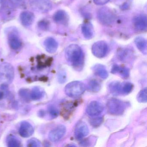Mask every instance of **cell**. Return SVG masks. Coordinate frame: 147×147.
I'll return each mask as SVG.
<instances>
[{
    "label": "cell",
    "mask_w": 147,
    "mask_h": 147,
    "mask_svg": "<svg viewBox=\"0 0 147 147\" xmlns=\"http://www.w3.org/2000/svg\"><path fill=\"white\" fill-rule=\"evenodd\" d=\"M67 61L75 70L80 71L84 67V55L81 48L76 44L67 47L65 51Z\"/></svg>",
    "instance_id": "cell-1"
},
{
    "label": "cell",
    "mask_w": 147,
    "mask_h": 147,
    "mask_svg": "<svg viewBox=\"0 0 147 147\" xmlns=\"http://www.w3.org/2000/svg\"><path fill=\"white\" fill-rule=\"evenodd\" d=\"M14 77V70L11 64L4 63L0 66V88L5 89L12 82Z\"/></svg>",
    "instance_id": "cell-2"
},
{
    "label": "cell",
    "mask_w": 147,
    "mask_h": 147,
    "mask_svg": "<svg viewBox=\"0 0 147 147\" xmlns=\"http://www.w3.org/2000/svg\"><path fill=\"white\" fill-rule=\"evenodd\" d=\"M86 90L85 84L81 82L75 81L68 83L65 88V94L70 98H77L84 93Z\"/></svg>",
    "instance_id": "cell-3"
},
{
    "label": "cell",
    "mask_w": 147,
    "mask_h": 147,
    "mask_svg": "<svg viewBox=\"0 0 147 147\" xmlns=\"http://www.w3.org/2000/svg\"><path fill=\"white\" fill-rule=\"evenodd\" d=\"M128 106L129 103L116 98L111 99L107 104L108 113L114 115L123 114Z\"/></svg>",
    "instance_id": "cell-4"
},
{
    "label": "cell",
    "mask_w": 147,
    "mask_h": 147,
    "mask_svg": "<svg viewBox=\"0 0 147 147\" xmlns=\"http://www.w3.org/2000/svg\"><path fill=\"white\" fill-rule=\"evenodd\" d=\"M98 17L100 22L105 25H109L112 24L115 17L112 11L107 7L100 8L98 11Z\"/></svg>",
    "instance_id": "cell-5"
},
{
    "label": "cell",
    "mask_w": 147,
    "mask_h": 147,
    "mask_svg": "<svg viewBox=\"0 0 147 147\" xmlns=\"http://www.w3.org/2000/svg\"><path fill=\"white\" fill-rule=\"evenodd\" d=\"M31 5L34 11L43 13L49 11L52 7L51 0H33Z\"/></svg>",
    "instance_id": "cell-6"
},
{
    "label": "cell",
    "mask_w": 147,
    "mask_h": 147,
    "mask_svg": "<svg viewBox=\"0 0 147 147\" xmlns=\"http://www.w3.org/2000/svg\"><path fill=\"white\" fill-rule=\"evenodd\" d=\"M108 51V45L104 41L96 42L92 46V53L97 58H102L105 57Z\"/></svg>",
    "instance_id": "cell-7"
},
{
    "label": "cell",
    "mask_w": 147,
    "mask_h": 147,
    "mask_svg": "<svg viewBox=\"0 0 147 147\" xmlns=\"http://www.w3.org/2000/svg\"><path fill=\"white\" fill-rule=\"evenodd\" d=\"M104 109L105 107L103 104L97 101H92L88 105L86 111L88 115L94 117L99 116Z\"/></svg>",
    "instance_id": "cell-8"
},
{
    "label": "cell",
    "mask_w": 147,
    "mask_h": 147,
    "mask_svg": "<svg viewBox=\"0 0 147 147\" xmlns=\"http://www.w3.org/2000/svg\"><path fill=\"white\" fill-rule=\"evenodd\" d=\"M89 133V129L87 125L83 121H79L75 127L74 136L77 140H82Z\"/></svg>",
    "instance_id": "cell-9"
},
{
    "label": "cell",
    "mask_w": 147,
    "mask_h": 147,
    "mask_svg": "<svg viewBox=\"0 0 147 147\" xmlns=\"http://www.w3.org/2000/svg\"><path fill=\"white\" fill-rule=\"evenodd\" d=\"M66 132V127L63 125H59L49 132V138L51 142H58L62 138Z\"/></svg>",
    "instance_id": "cell-10"
},
{
    "label": "cell",
    "mask_w": 147,
    "mask_h": 147,
    "mask_svg": "<svg viewBox=\"0 0 147 147\" xmlns=\"http://www.w3.org/2000/svg\"><path fill=\"white\" fill-rule=\"evenodd\" d=\"M19 134L24 138H28L32 136L34 133V128L29 122H22L19 130Z\"/></svg>",
    "instance_id": "cell-11"
},
{
    "label": "cell",
    "mask_w": 147,
    "mask_h": 147,
    "mask_svg": "<svg viewBox=\"0 0 147 147\" xmlns=\"http://www.w3.org/2000/svg\"><path fill=\"white\" fill-rule=\"evenodd\" d=\"M133 24L135 28L139 31H144L147 30V19L145 15H141L134 18Z\"/></svg>",
    "instance_id": "cell-12"
},
{
    "label": "cell",
    "mask_w": 147,
    "mask_h": 147,
    "mask_svg": "<svg viewBox=\"0 0 147 147\" xmlns=\"http://www.w3.org/2000/svg\"><path fill=\"white\" fill-rule=\"evenodd\" d=\"M111 73L113 74H118L123 79H126L129 76L130 70L126 67L114 64L112 67Z\"/></svg>",
    "instance_id": "cell-13"
},
{
    "label": "cell",
    "mask_w": 147,
    "mask_h": 147,
    "mask_svg": "<svg viewBox=\"0 0 147 147\" xmlns=\"http://www.w3.org/2000/svg\"><path fill=\"white\" fill-rule=\"evenodd\" d=\"M123 82L119 81H113L111 82L108 85L109 92L113 95H122Z\"/></svg>",
    "instance_id": "cell-14"
},
{
    "label": "cell",
    "mask_w": 147,
    "mask_h": 147,
    "mask_svg": "<svg viewBox=\"0 0 147 147\" xmlns=\"http://www.w3.org/2000/svg\"><path fill=\"white\" fill-rule=\"evenodd\" d=\"M34 14L30 11H24L20 14V19L21 24L25 26L31 25L34 20Z\"/></svg>",
    "instance_id": "cell-15"
},
{
    "label": "cell",
    "mask_w": 147,
    "mask_h": 147,
    "mask_svg": "<svg viewBox=\"0 0 147 147\" xmlns=\"http://www.w3.org/2000/svg\"><path fill=\"white\" fill-rule=\"evenodd\" d=\"M92 70L96 75L103 80H105L108 76V73L106 67L101 64H97L92 67Z\"/></svg>",
    "instance_id": "cell-16"
},
{
    "label": "cell",
    "mask_w": 147,
    "mask_h": 147,
    "mask_svg": "<svg viewBox=\"0 0 147 147\" xmlns=\"http://www.w3.org/2000/svg\"><path fill=\"white\" fill-rule=\"evenodd\" d=\"M44 45L47 52L51 54L55 53L58 48V43L54 38H49L44 42Z\"/></svg>",
    "instance_id": "cell-17"
},
{
    "label": "cell",
    "mask_w": 147,
    "mask_h": 147,
    "mask_svg": "<svg viewBox=\"0 0 147 147\" xmlns=\"http://www.w3.org/2000/svg\"><path fill=\"white\" fill-rule=\"evenodd\" d=\"M54 20L58 24H65L68 21L67 14L63 11H59L57 12L54 16Z\"/></svg>",
    "instance_id": "cell-18"
},
{
    "label": "cell",
    "mask_w": 147,
    "mask_h": 147,
    "mask_svg": "<svg viewBox=\"0 0 147 147\" xmlns=\"http://www.w3.org/2000/svg\"><path fill=\"white\" fill-rule=\"evenodd\" d=\"M82 32L84 37L86 39H91L94 36V29L91 24L86 23L82 26Z\"/></svg>",
    "instance_id": "cell-19"
},
{
    "label": "cell",
    "mask_w": 147,
    "mask_h": 147,
    "mask_svg": "<svg viewBox=\"0 0 147 147\" xmlns=\"http://www.w3.org/2000/svg\"><path fill=\"white\" fill-rule=\"evenodd\" d=\"M8 42L11 48L14 50L18 49L22 45V42L18 37L14 34H11L8 37Z\"/></svg>",
    "instance_id": "cell-20"
},
{
    "label": "cell",
    "mask_w": 147,
    "mask_h": 147,
    "mask_svg": "<svg viewBox=\"0 0 147 147\" xmlns=\"http://www.w3.org/2000/svg\"><path fill=\"white\" fill-rule=\"evenodd\" d=\"M135 42L138 49L143 54L146 55L147 52V43L146 39L142 37H138L136 38Z\"/></svg>",
    "instance_id": "cell-21"
},
{
    "label": "cell",
    "mask_w": 147,
    "mask_h": 147,
    "mask_svg": "<svg viewBox=\"0 0 147 147\" xmlns=\"http://www.w3.org/2000/svg\"><path fill=\"white\" fill-rule=\"evenodd\" d=\"M45 95L44 91L39 87H35L32 90L30 94V97L32 99L37 100L42 98Z\"/></svg>",
    "instance_id": "cell-22"
},
{
    "label": "cell",
    "mask_w": 147,
    "mask_h": 147,
    "mask_svg": "<svg viewBox=\"0 0 147 147\" xmlns=\"http://www.w3.org/2000/svg\"><path fill=\"white\" fill-rule=\"evenodd\" d=\"M30 0H9L11 7L15 8H25L30 3Z\"/></svg>",
    "instance_id": "cell-23"
},
{
    "label": "cell",
    "mask_w": 147,
    "mask_h": 147,
    "mask_svg": "<svg viewBox=\"0 0 147 147\" xmlns=\"http://www.w3.org/2000/svg\"><path fill=\"white\" fill-rule=\"evenodd\" d=\"M88 88L91 92H98L101 88V85L98 81L96 80H92L88 83Z\"/></svg>",
    "instance_id": "cell-24"
},
{
    "label": "cell",
    "mask_w": 147,
    "mask_h": 147,
    "mask_svg": "<svg viewBox=\"0 0 147 147\" xmlns=\"http://www.w3.org/2000/svg\"><path fill=\"white\" fill-rule=\"evenodd\" d=\"M7 146L9 147H19L20 146V142L18 138L14 136L11 135L7 137Z\"/></svg>",
    "instance_id": "cell-25"
},
{
    "label": "cell",
    "mask_w": 147,
    "mask_h": 147,
    "mask_svg": "<svg viewBox=\"0 0 147 147\" xmlns=\"http://www.w3.org/2000/svg\"><path fill=\"white\" fill-rule=\"evenodd\" d=\"M134 86L132 83L129 82H123L122 95H126L132 92Z\"/></svg>",
    "instance_id": "cell-26"
},
{
    "label": "cell",
    "mask_w": 147,
    "mask_h": 147,
    "mask_svg": "<svg viewBox=\"0 0 147 147\" xmlns=\"http://www.w3.org/2000/svg\"><path fill=\"white\" fill-rule=\"evenodd\" d=\"M137 100L139 103H146L147 101V89L146 88L140 91L137 96Z\"/></svg>",
    "instance_id": "cell-27"
},
{
    "label": "cell",
    "mask_w": 147,
    "mask_h": 147,
    "mask_svg": "<svg viewBox=\"0 0 147 147\" xmlns=\"http://www.w3.org/2000/svg\"><path fill=\"white\" fill-rule=\"evenodd\" d=\"M94 117L90 119V123L93 127L97 128L102 123L104 119L102 117H98V116Z\"/></svg>",
    "instance_id": "cell-28"
},
{
    "label": "cell",
    "mask_w": 147,
    "mask_h": 147,
    "mask_svg": "<svg viewBox=\"0 0 147 147\" xmlns=\"http://www.w3.org/2000/svg\"><path fill=\"white\" fill-rule=\"evenodd\" d=\"M27 146L29 147H39L41 146V143L38 139L32 138L28 141Z\"/></svg>",
    "instance_id": "cell-29"
},
{
    "label": "cell",
    "mask_w": 147,
    "mask_h": 147,
    "mask_svg": "<svg viewBox=\"0 0 147 147\" xmlns=\"http://www.w3.org/2000/svg\"><path fill=\"white\" fill-rule=\"evenodd\" d=\"M58 82L61 84L64 83L67 80V74L64 70H60L57 75Z\"/></svg>",
    "instance_id": "cell-30"
},
{
    "label": "cell",
    "mask_w": 147,
    "mask_h": 147,
    "mask_svg": "<svg viewBox=\"0 0 147 147\" xmlns=\"http://www.w3.org/2000/svg\"><path fill=\"white\" fill-rule=\"evenodd\" d=\"M48 111L50 115L53 118L57 117L59 114L58 110L53 106H50L49 107Z\"/></svg>",
    "instance_id": "cell-31"
},
{
    "label": "cell",
    "mask_w": 147,
    "mask_h": 147,
    "mask_svg": "<svg viewBox=\"0 0 147 147\" xmlns=\"http://www.w3.org/2000/svg\"><path fill=\"white\" fill-rule=\"evenodd\" d=\"M20 94L24 98H28L29 96H30V94H29V92L26 89H21L20 91Z\"/></svg>",
    "instance_id": "cell-32"
},
{
    "label": "cell",
    "mask_w": 147,
    "mask_h": 147,
    "mask_svg": "<svg viewBox=\"0 0 147 147\" xmlns=\"http://www.w3.org/2000/svg\"><path fill=\"white\" fill-rule=\"evenodd\" d=\"M94 4L98 5H102L107 3L110 0H93Z\"/></svg>",
    "instance_id": "cell-33"
},
{
    "label": "cell",
    "mask_w": 147,
    "mask_h": 147,
    "mask_svg": "<svg viewBox=\"0 0 147 147\" xmlns=\"http://www.w3.org/2000/svg\"><path fill=\"white\" fill-rule=\"evenodd\" d=\"M90 144V141H89V140H88V139H84V140H82V141L80 143V144L81 146H89Z\"/></svg>",
    "instance_id": "cell-34"
},
{
    "label": "cell",
    "mask_w": 147,
    "mask_h": 147,
    "mask_svg": "<svg viewBox=\"0 0 147 147\" xmlns=\"http://www.w3.org/2000/svg\"><path fill=\"white\" fill-rule=\"evenodd\" d=\"M4 94L2 91H0V100L2 99L4 97Z\"/></svg>",
    "instance_id": "cell-35"
}]
</instances>
